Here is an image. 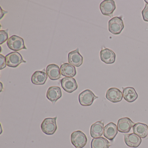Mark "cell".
I'll use <instances>...</instances> for the list:
<instances>
[{"label": "cell", "mask_w": 148, "mask_h": 148, "mask_svg": "<svg viewBox=\"0 0 148 148\" xmlns=\"http://www.w3.org/2000/svg\"><path fill=\"white\" fill-rule=\"evenodd\" d=\"M68 61L70 64L76 67H79L82 65L84 62V58L79 53V48L68 53Z\"/></svg>", "instance_id": "30bf717a"}, {"label": "cell", "mask_w": 148, "mask_h": 148, "mask_svg": "<svg viewBox=\"0 0 148 148\" xmlns=\"http://www.w3.org/2000/svg\"><path fill=\"white\" fill-rule=\"evenodd\" d=\"M57 117L47 118L43 120L40 127L44 133L47 135H52L55 133L57 130Z\"/></svg>", "instance_id": "7a4b0ae2"}, {"label": "cell", "mask_w": 148, "mask_h": 148, "mask_svg": "<svg viewBox=\"0 0 148 148\" xmlns=\"http://www.w3.org/2000/svg\"><path fill=\"white\" fill-rule=\"evenodd\" d=\"M133 133L139 136L141 138H145L148 135V125L145 124L137 123L132 127Z\"/></svg>", "instance_id": "ffe728a7"}, {"label": "cell", "mask_w": 148, "mask_h": 148, "mask_svg": "<svg viewBox=\"0 0 148 148\" xmlns=\"http://www.w3.org/2000/svg\"><path fill=\"white\" fill-rule=\"evenodd\" d=\"M72 144L76 148H83L86 145L87 138L86 135L81 131L72 132L71 137Z\"/></svg>", "instance_id": "6da1fadb"}, {"label": "cell", "mask_w": 148, "mask_h": 148, "mask_svg": "<svg viewBox=\"0 0 148 148\" xmlns=\"http://www.w3.org/2000/svg\"><path fill=\"white\" fill-rule=\"evenodd\" d=\"M123 89V95L124 99L128 103H132L136 100L138 95L134 88L127 87Z\"/></svg>", "instance_id": "ac0fdd59"}, {"label": "cell", "mask_w": 148, "mask_h": 148, "mask_svg": "<svg viewBox=\"0 0 148 148\" xmlns=\"http://www.w3.org/2000/svg\"><path fill=\"white\" fill-rule=\"evenodd\" d=\"M110 142L103 137L93 138L91 142V148H109Z\"/></svg>", "instance_id": "7402d4cb"}, {"label": "cell", "mask_w": 148, "mask_h": 148, "mask_svg": "<svg viewBox=\"0 0 148 148\" xmlns=\"http://www.w3.org/2000/svg\"><path fill=\"white\" fill-rule=\"evenodd\" d=\"M99 55L101 61L107 64H113L116 60V53L112 50L108 48L102 49Z\"/></svg>", "instance_id": "7c38bea8"}, {"label": "cell", "mask_w": 148, "mask_h": 148, "mask_svg": "<svg viewBox=\"0 0 148 148\" xmlns=\"http://www.w3.org/2000/svg\"><path fill=\"white\" fill-rule=\"evenodd\" d=\"M47 79V75L43 71H36L32 75L31 80L34 84L42 85L45 84Z\"/></svg>", "instance_id": "d6986e66"}, {"label": "cell", "mask_w": 148, "mask_h": 148, "mask_svg": "<svg viewBox=\"0 0 148 148\" xmlns=\"http://www.w3.org/2000/svg\"><path fill=\"white\" fill-rule=\"evenodd\" d=\"M144 1L146 4H148V0H145Z\"/></svg>", "instance_id": "4316f807"}, {"label": "cell", "mask_w": 148, "mask_h": 148, "mask_svg": "<svg viewBox=\"0 0 148 148\" xmlns=\"http://www.w3.org/2000/svg\"><path fill=\"white\" fill-rule=\"evenodd\" d=\"M8 30L0 31V45H2L8 40Z\"/></svg>", "instance_id": "603a6c76"}, {"label": "cell", "mask_w": 148, "mask_h": 148, "mask_svg": "<svg viewBox=\"0 0 148 148\" xmlns=\"http://www.w3.org/2000/svg\"><path fill=\"white\" fill-rule=\"evenodd\" d=\"M125 144L132 148H137L142 143V139L139 136L134 133L124 134Z\"/></svg>", "instance_id": "4fadbf2b"}, {"label": "cell", "mask_w": 148, "mask_h": 148, "mask_svg": "<svg viewBox=\"0 0 148 148\" xmlns=\"http://www.w3.org/2000/svg\"><path fill=\"white\" fill-rule=\"evenodd\" d=\"M142 14L143 20L148 22V4H145V6L142 11Z\"/></svg>", "instance_id": "cb8c5ba5"}, {"label": "cell", "mask_w": 148, "mask_h": 148, "mask_svg": "<svg viewBox=\"0 0 148 148\" xmlns=\"http://www.w3.org/2000/svg\"><path fill=\"white\" fill-rule=\"evenodd\" d=\"M60 83L64 90L68 93H72L78 88L77 81L73 77H65L63 78L60 80Z\"/></svg>", "instance_id": "ba28073f"}, {"label": "cell", "mask_w": 148, "mask_h": 148, "mask_svg": "<svg viewBox=\"0 0 148 148\" xmlns=\"http://www.w3.org/2000/svg\"><path fill=\"white\" fill-rule=\"evenodd\" d=\"M46 71L51 80H58L61 78L60 68L58 65L55 64L48 65L47 67Z\"/></svg>", "instance_id": "2e32d148"}, {"label": "cell", "mask_w": 148, "mask_h": 148, "mask_svg": "<svg viewBox=\"0 0 148 148\" xmlns=\"http://www.w3.org/2000/svg\"><path fill=\"white\" fill-rule=\"evenodd\" d=\"M7 66L12 68H16L22 63H26L23 60L20 53L17 52H13L8 53L5 56Z\"/></svg>", "instance_id": "8992f818"}, {"label": "cell", "mask_w": 148, "mask_h": 148, "mask_svg": "<svg viewBox=\"0 0 148 148\" xmlns=\"http://www.w3.org/2000/svg\"><path fill=\"white\" fill-rule=\"evenodd\" d=\"M0 60H1V61H0V65H1L0 70H1L5 68L6 66V57L2 54H0Z\"/></svg>", "instance_id": "d4e9b609"}, {"label": "cell", "mask_w": 148, "mask_h": 148, "mask_svg": "<svg viewBox=\"0 0 148 148\" xmlns=\"http://www.w3.org/2000/svg\"><path fill=\"white\" fill-rule=\"evenodd\" d=\"M135 124L129 118L120 119L118 121L117 125L118 131L121 133H128Z\"/></svg>", "instance_id": "8fae6325"}, {"label": "cell", "mask_w": 148, "mask_h": 148, "mask_svg": "<svg viewBox=\"0 0 148 148\" xmlns=\"http://www.w3.org/2000/svg\"><path fill=\"white\" fill-rule=\"evenodd\" d=\"M7 13H8V12L4 11V10L2 9L1 7V19L2 18L4 17L5 14Z\"/></svg>", "instance_id": "484cf974"}, {"label": "cell", "mask_w": 148, "mask_h": 148, "mask_svg": "<svg viewBox=\"0 0 148 148\" xmlns=\"http://www.w3.org/2000/svg\"><path fill=\"white\" fill-rule=\"evenodd\" d=\"M122 17H115L111 19L108 22L109 31L114 35L121 33L124 28L123 21Z\"/></svg>", "instance_id": "3957f363"}, {"label": "cell", "mask_w": 148, "mask_h": 148, "mask_svg": "<svg viewBox=\"0 0 148 148\" xmlns=\"http://www.w3.org/2000/svg\"><path fill=\"white\" fill-rule=\"evenodd\" d=\"M106 97L112 103H119L121 102L123 99V93L118 88L112 87L107 90Z\"/></svg>", "instance_id": "9c48e42d"}, {"label": "cell", "mask_w": 148, "mask_h": 148, "mask_svg": "<svg viewBox=\"0 0 148 148\" xmlns=\"http://www.w3.org/2000/svg\"><path fill=\"white\" fill-rule=\"evenodd\" d=\"M7 45L10 50L15 51L27 49L23 39L17 35L11 36L8 40Z\"/></svg>", "instance_id": "5b68a950"}, {"label": "cell", "mask_w": 148, "mask_h": 148, "mask_svg": "<svg viewBox=\"0 0 148 148\" xmlns=\"http://www.w3.org/2000/svg\"><path fill=\"white\" fill-rule=\"evenodd\" d=\"M60 73L62 76L68 77H73L77 74L76 68L68 63H64L60 67Z\"/></svg>", "instance_id": "44dd1931"}, {"label": "cell", "mask_w": 148, "mask_h": 148, "mask_svg": "<svg viewBox=\"0 0 148 148\" xmlns=\"http://www.w3.org/2000/svg\"><path fill=\"white\" fill-rule=\"evenodd\" d=\"M104 123L102 121H97L92 124L90 129V135L93 138L100 137L104 132Z\"/></svg>", "instance_id": "e0dca14e"}, {"label": "cell", "mask_w": 148, "mask_h": 148, "mask_svg": "<svg viewBox=\"0 0 148 148\" xmlns=\"http://www.w3.org/2000/svg\"><path fill=\"white\" fill-rule=\"evenodd\" d=\"M117 133V126L112 122L107 124L104 128V136L110 141H113Z\"/></svg>", "instance_id": "9a60e30c"}, {"label": "cell", "mask_w": 148, "mask_h": 148, "mask_svg": "<svg viewBox=\"0 0 148 148\" xmlns=\"http://www.w3.org/2000/svg\"><path fill=\"white\" fill-rule=\"evenodd\" d=\"M147 138H148V136H147Z\"/></svg>", "instance_id": "83f0119b"}, {"label": "cell", "mask_w": 148, "mask_h": 148, "mask_svg": "<svg viewBox=\"0 0 148 148\" xmlns=\"http://www.w3.org/2000/svg\"><path fill=\"white\" fill-rule=\"evenodd\" d=\"M62 96V91L60 87L59 86H51L47 90V98L53 103H55Z\"/></svg>", "instance_id": "5bb4252c"}, {"label": "cell", "mask_w": 148, "mask_h": 148, "mask_svg": "<svg viewBox=\"0 0 148 148\" xmlns=\"http://www.w3.org/2000/svg\"><path fill=\"white\" fill-rule=\"evenodd\" d=\"M99 8L103 15L112 18L116 5L113 0H105L100 3Z\"/></svg>", "instance_id": "52a82bcc"}, {"label": "cell", "mask_w": 148, "mask_h": 148, "mask_svg": "<svg viewBox=\"0 0 148 148\" xmlns=\"http://www.w3.org/2000/svg\"><path fill=\"white\" fill-rule=\"evenodd\" d=\"M98 98L90 90H86L79 95V101L82 106H88L92 105L95 99Z\"/></svg>", "instance_id": "277c9868"}]
</instances>
